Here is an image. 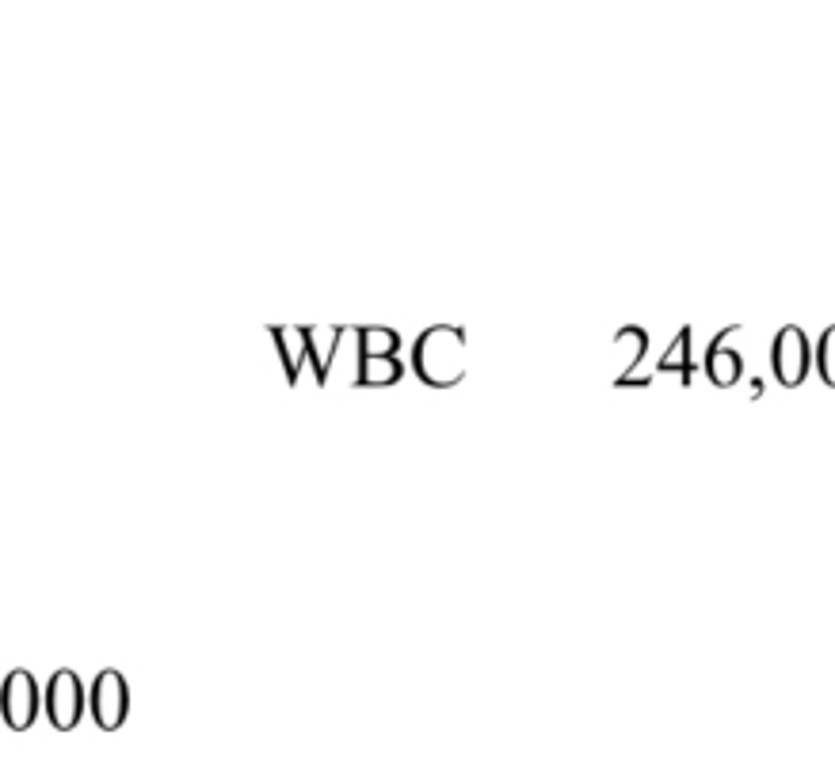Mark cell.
I'll return each instance as SVG.
<instances>
[{
    "mask_svg": "<svg viewBox=\"0 0 835 781\" xmlns=\"http://www.w3.org/2000/svg\"><path fill=\"white\" fill-rule=\"evenodd\" d=\"M412 374L431 389H454L466 378V332L458 324H431L412 343Z\"/></svg>",
    "mask_w": 835,
    "mask_h": 781,
    "instance_id": "obj_1",
    "label": "cell"
},
{
    "mask_svg": "<svg viewBox=\"0 0 835 781\" xmlns=\"http://www.w3.org/2000/svg\"><path fill=\"white\" fill-rule=\"evenodd\" d=\"M84 705H88V694H84V682L73 667H58L50 682H46V717L58 732H69L77 728L84 717Z\"/></svg>",
    "mask_w": 835,
    "mask_h": 781,
    "instance_id": "obj_2",
    "label": "cell"
},
{
    "mask_svg": "<svg viewBox=\"0 0 835 781\" xmlns=\"http://www.w3.org/2000/svg\"><path fill=\"white\" fill-rule=\"evenodd\" d=\"M771 366L778 385L786 389H797L805 385L809 370H813V347H809V336L797 328V324H786L771 343Z\"/></svg>",
    "mask_w": 835,
    "mask_h": 781,
    "instance_id": "obj_3",
    "label": "cell"
},
{
    "mask_svg": "<svg viewBox=\"0 0 835 781\" xmlns=\"http://www.w3.org/2000/svg\"><path fill=\"white\" fill-rule=\"evenodd\" d=\"M88 709H92V721L100 724L103 732H115L126 721V713H130V686H126L123 671L103 667L100 675L92 679V690H88Z\"/></svg>",
    "mask_w": 835,
    "mask_h": 781,
    "instance_id": "obj_4",
    "label": "cell"
},
{
    "mask_svg": "<svg viewBox=\"0 0 835 781\" xmlns=\"http://www.w3.org/2000/svg\"><path fill=\"white\" fill-rule=\"evenodd\" d=\"M0 717L16 732L31 728L35 717H39V682H35V675L27 667L8 671L4 682H0Z\"/></svg>",
    "mask_w": 835,
    "mask_h": 781,
    "instance_id": "obj_5",
    "label": "cell"
},
{
    "mask_svg": "<svg viewBox=\"0 0 835 781\" xmlns=\"http://www.w3.org/2000/svg\"><path fill=\"white\" fill-rule=\"evenodd\" d=\"M706 374H710V381L717 389H733L736 381H740V374H744V359H740V351L733 347V328L721 332V336L710 343V351H706Z\"/></svg>",
    "mask_w": 835,
    "mask_h": 781,
    "instance_id": "obj_6",
    "label": "cell"
},
{
    "mask_svg": "<svg viewBox=\"0 0 835 781\" xmlns=\"http://www.w3.org/2000/svg\"><path fill=\"white\" fill-rule=\"evenodd\" d=\"M271 340L279 347V359H283L286 385H298L302 378V366H306V336L302 328H271Z\"/></svg>",
    "mask_w": 835,
    "mask_h": 781,
    "instance_id": "obj_7",
    "label": "cell"
},
{
    "mask_svg": "<svg viewBox=\"0 0 835 781\" xmlns=\"http://www.w3.org/2000/svg\"><path fill=\"white\" fill-rule=\"evenodd\" d=\"M405 378V362L397 359H359V374H355V385L359 389H386V385H397Z\"/></svg>",
    "mask_w": 835,
    "mask_h": 781,
    "instance_id": "obj_8",
    "label": "cell"
},
{
    "mask_svg": "<svg viewBox=\"0 0 835 781\" xmlns=\"http://www.w3.org/2000/svg\"><path fill=\"white\" fill-rule=\"evenodd\" d=\"M355 340H359V359H393L401 351V336L393 328H378V324L359 328Z\"/></svg>",
    "mask_w": 835,
    "mask_h": 781,
    "instance_id": "obj_9",
    "label": "cell"
},
{
    "mask_svg": "<svg viewBox=\"0 0 835 781\" xmlns=\"http://www.w3.org/2000/svg\"><path fill=\"white\" fill-rule=\"evenodd\" d=\"M645 347H649V340H645V332L641 328H622L618 336H614V355H618V366H622V374H618V385H626L630 381V370L637 366V362L645 359Z\"/></svg>",
    "mask_w": 835,
    "mask_h": 781,
    "instance_id": "obj_10",
    "label": "cell"
},
{
    "mask_svg": "<svg viewBox=\"0 0 835 781\" xmlns=\"http://www.w3.org/2000/svg\"><path fill=\"white\" fill-rule=\"evenodd\" d=\"M687 355H691V336L683 332V336H675V343L664 351V359H660L656 370H660V374H683V381H687V370H691V366H687Z\"/></svg>",
    "mask_w": 835,
    "mask_h": 781,
    "instance_id": "obj_11",
    "label": "cell"
},
{
    "mask_svg": "<svg viewBox=\"0 0 835 781\" xmlns=\"http://www.w3.org/2000/svg\"><path fill=\"white\" fill-rule=\"evenodd\" d=\"M816 370H820L824 385H832L835 389V324L820 336V347H816Z\"/></svg>",
    "mask_w": 835,
    "mask_h": 781,
    "instance_id": "obj_12",
    "label": "cell"
}]
</instances>
